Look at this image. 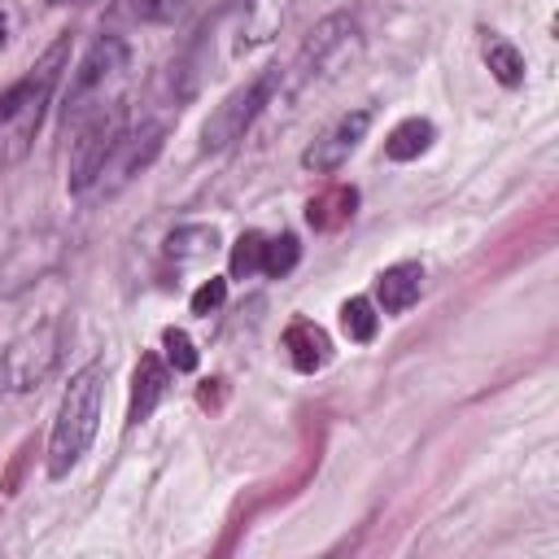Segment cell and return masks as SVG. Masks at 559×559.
<instances>
[{
    "label": "cell",
    "instance_id": "6da1fadb",
    "mask_svg": "<svg viewBox=\"0 0 559 559\" xmlns=\"http://www.w3.org/2000/svg\"><path fill=\"white\" fill-rule=\"evenodd\" d=\"M100 397H105V367L87 362L70 376L57 419H52V437H48V476L61 480L92 445L96 428H100Z\"/></svg>",
    "mask_w": 559,
    "mask_h": 559
},
{
    "label": "cell",
    "instance_id": "7a4b0ae2",
    "mask_svg": "<svg viewBox=\"0 0 559 559\" xmlns=\"http://www.w3.org/2000/svg\"><path fill=\"white\" fill-rule=\"evenodd\" d=\"M358 48H362L358 22H354L349 13H332V17H323V22L306 35V44L297 48L293 66L280 70V87H284L288 96H306L310 87L336 79V74L358 57Z\"/></svg>",
    "mask_w": 559,
    "mask_h": 559
},
{
    "label": "cell",
    "instance_id": "3957f363",
    "mask_svg": "<svg viewBox=\"0 0 559 559\" xmlns=\"http://www.w3.org/2000/svg\"><path fill=\"white\" fill-rule=\"evenodd\" d=\"M66 57H70V35H61V39L35 61V70H31L26 79H17L13 87L0 92V127H9V122L17 127V131H13V157L35 140L39 118H44V105L52 100V87H57V79H61Z\"/></svg>",
    "mask_w": 559,
    "mask_h": 559
},
{
    "label": "cell",
    "instance_id": "277c9868",
    "mask_svg": "<svg viewBox=\"0 0 559 559\" xmlns=\"http://www.w3.org/2000/svg\"><path fill=\"white\" fill-rule=\"evenodd\" d=\"M66 336H70V328H66L61 314H48L44 323H35V328H26L22 336H13V341L4 345V354H0V384H4L9 393H31V389H39V384L57 371V362H61V354H66Z\"/></svg>",
    "mask_w": 559,
    "mask_h": 559
},
{
    "label": "cell",
    "instance_id": "5b68a950",
    "mask_svg": "<svg viewBox=\"0 0 559 559\" xmlns=\"http://www.w3.org/2000/svg\"><path fill=\"white\" fill-rule=\"evenodd\" d=\"M127 61H131L127 39H118V35H96V39H92V48L83 52V61L74 66L70 87H66V127H70V122L79 127L87 114L114 105V100H105V92L122 83Z\"/></svg>",
    "mask_w": 559,
    "mask_h": 559
},
{
    "label": "cell",
    "instance_id": "8992f818",
    "mask_svg": "<svg viewBox=\"0 0 559 559\" xmlns=\"http://www.w3.org/2000/svg\"><path fill=\"white\" fill-rule=\"evenodd\" d=\"M280 92V70H262L258 79H249L245 87H236L201 127V148L205 153H218L236 140H245V131L258 122V114L271 105V96Z\"/></svg>",
    "mask_w": 559,
    "mask_h": 559
},
{
    "label": "cell",
    "instance_id": "52a82bcc",
    "mask_svg": "<svg viewBox=\"0 0 559 559\" xmlns=\"http://www.w3.org/2000/svg\"><path fill=\"white\" fill-rule=\"evenodd\" d=\"M122 131H127V109H122V100H114V105L87 114V118L74 127L70 179H66L74 197L92 192V183H96V175H100V166H105V157L114 153V144H118Z\"/></svg>",
    "mask_w": 559,
    "mask_h": 559
},
{
    "label": "cell",
    "instance_id": "ba28073f",
    "mask_svg": "<svg viewBox=\"0 0 559 559\" xmlns=\"http://www.w3.org/2000/svg\"><path fill=\"white\" fill-rule=\"evenodd\" d=\"M162 135H166V127L153 122V118H144V122H127V131L118 135V144H114V153L105 157V166H100V175H96L92 188L105 192V197H114L118 188H127V183L157 157Z\"/></svg>",
    "mask_w": 559,
    "mask_h": 559
},
{
    "label": "cell",
    "instance_id": "9c48e42d",
    "mask_svg": "<svg viewBox=\"0 0 559 559\" xmlns=\"http://www.w3.org/2000/svg\"><path fill=\"white\" fill-rule=\"evenodd\" d=\"M367 131H371V109H349V114H341V118L301 153V166L314 170V175H336V170L349 162V153L362 144Z\"/></svg>",
    "mask_w": 559,
    "mask_h": 559
},
{
    "label": "cell",
    "instance_id": "30bf717a",
    "mask_svg": "<svg viewBox=\"0 0 559 559\" xmlns=\"http://www.w3.org/2000/svg\"><path fill=\"white\" fill-rule=\"evenodd\" d=\"M166 389H170V367H166V358H157V354H140V362H135V376H131V406H127V428L144 424V419L157 411V402L166 397Z\"/></svg>",
    "mask_w": 559,
    "mask_h": 559
},
{
    "label": "cell",
    "instance_id": "8fae6325",
    "mask_svg": "<svg viewBox=\"0 0 559 559\" xmlns=\"http://www.w3.org/2000/svg\"><path fill=\"white\" fill-rule=\"evenodd\" d=\"M424 293V266L419 262H393L376 275V301L384 314H402L419 301Z\"/></svg>",
    "mask_w": 559,
    "mask_h": 559
},
{
    "label": "cell",
    "instance_id": "7c38bea8",
    "mask_svg": "<svg viewBox=\"0 0 559 559\" xmlns=\"http://www.w3.org/2000/svg\"><path fill=\"white\" fill-rule=\"evenodd\" d=\"M284 349H288V358H293V367H297L301 376L323 371L328 358H332L328 332H323L319 323H310V319H293V323L284 328Z\"/></svg>",
    "mask_w": 559,
    "mask_h": 559
},
{
    "label": "cell",
    "instance_id": "4fadbf2b",
    "mask_svg": "<svg viewBox=\"0 0 559 559\" xmlns=\"http://www.w3.org/2000/svg\"><path fill=\"white\" fill-rule=\"evenodd\" d=\"M354 205H358V188H354V183H332L328 192L310 197L306 223H310L314 231H336V227H345V223L354 218Z\"/></svg>",
    "mask_w": 559,
    "mask_h": 559
},
{
    "label": "cell",
    "instance_id": "5bb4252c",
    "mask_svg": "<svg viewBox=\"0 0 559 559\" xmlns=\"http://www.w3.org/2000/svg\"><path fill=\"white\" fill-rule=\"evenodd\" d=\"M432 135H437V127H432L428 118H402V122L389 131V140H384V157H389V162H415V157L432 144Z\"/></svg>",
    "mask_w": 559,
    "mask_h": 559
},
{
    "label": "cell",
    "instance_id": "9a60e30c",
    "mask_svg": "<svg viewBox=\"0 0 559 559\" xmlns=\"http://www.w3.org/2000/svg\"><path fill=\"white\" fill-rule=\"evenodd\" d=\"M214 249H218V231L205 227V223L175 227V231L166 236V253L179 258V262H197V258H205V253H214Z\"/></svg>",
    "mask_w": 559,
    "mask_h": 559
},
{
    "label": "cell",
    "instance_id": "2e32d148",
    "mask_svg": "<svg viewBox=\"0 0 559 559\" xmlns=\"http://www.w3.org/2000/svg\"><path fill=\"white\" fill-rule=\"evenodd\" d=\"M485 66H489V74L502 83V87H520L524 83V57H520V48L515 44H507V39H485Z\"/></svg>",
    "mask_w": 559,
    "mask_h": 559
},
{
    "label": "cell",
    "instance_id": "e0dca14e",
    "mask_svg": "<svg viewBox=\"0 0 559 559\" xmlns=\"http://www.w3.org/2000/svg\"><path fill=\"white\" fill-rule=\"evenodd\" d=\"M297 258H301V245H297L293 231H280V236H266L262 240V275L284 280L297 266Z\"/></svg>",
    "mask_w": 559,
    "mask_h": 559
},
{
    "label": "cell",
    "instance_id": "ac0fdd59",
    "mask_svg": "<svg viewBox=\"0 0 559 559\" xmlns=\"http://www.w3.org/2000/svg\"><path fill=\"white\" fill-rule=\"evenodd\" d=\"M341 328H345V336H349V341L367 345V341L376 336V328H380L376 301H371V297H349V301L341 306Z\"/></svg>",
    "mask_w": 559,
    "mask_h": 559
},
{
    "label": "cell",
    "instance_id": "d6986e66",
    "mask_svg": "<svg viewBox=\"0 0 559 559\" xmlns=\"http://www.w3.org/2000/svg\"><path fill=\"white\" fill-rule=\"evenodd\" d=\"M262 231H240L231 245V280H249L262 271Z\"/></svg>",
    "mask_w": 559,
    "mask_h": 559
},
{
    "label": "cell",
    "instance_id": "ffe728a7",
    "mask_svg": "<svg viewBox=\"0 0 559 559\" xmlns=\"http://www.w3.org/2000/svg\"><path fill=\"white\" fill-rule=\"evenodd\" d=\"M162 349H166V367H175V371H197V362H201V354H197V345L188 341L183 328H166Z\"/></svg>",
    "mask_w": 559,
    "mask_h": 559
},
{
    "label": "cell",
    "instance_id": "44dd1931",
    "mask_svg": "<svg viewBox=\"0 0 559 559\" xmlns=\"http://www.w3.org/2000/svg\"><path fill=\"white\" fill-rule=\"evenodd\" d=\"M223 301H227V280L210 275V280H205V284L192 293V301H188V306H192V314H214Z\"/></svg>",
    "mask_w": 559,
    "mask_h": 559
},
{
    "label": "cell",
    "instance_id": "7402d4cb",
    "mask_svg": "<svg viewBox=\"0 0 559 559\" xmlns=\"http://www.w3.org/2000/svg\"><path fill=\"white\" fill-rule=\"evenodd\" d=\"M210 0H157L153 4V13H148V22H183V17H192L197 9H205Z\"/></svg>",
    "mask_w": 559,
    "mask_h": 559
},
{
    "label": "cell",
    "instance_id": "603a6c76",
    "mask_svg": "<svg viewBox=\"0 0 559 559\" xmlns=\"http://www.w3.org/2000/svg\"><path fill=\"white\" fill-rule=\"evenodd\" d=\"M31 450H35V441H22V450L13 454V463H9V472H4V480H0V493H13V489H17V476H22Z\"/></svg>",
    "mask_w": 559,
    "mask_h": 559
},
{
    "label": "cell",
    "instance_id": "cb8c5ba5",
    "mask_svg": "<svg viewBox=\"0 0 559 559\" xmlns=\"http://www.w3.org/2000/svg\"><path fill=\"white\" fill-rule=\"evenodd\" d=\"M153 4H157V0H118V9H122V13H131V17H140V22H148Z\"/></svg>",
    "mask_w": 559,
    "mask_h": 559
},
{
    "label": "cell",
    "instance_id": "d4e9b609",
    "mask_svg": "<svg viewBox=\"0 0 559 559\" xmlns=\"http://www.w3.org/2000/svg\"><path fill=\"white\" fill-rule=\"evenodd\" d=\"M4 39H9V22H4V9H0V48H4Z\"/></svg>",
    "mask_w": 559,
    "mask_h": 559
},
{
    "label": "cell",
    "instance_id": "484cf974",
    "mask_svg": "<svg viewBox=\"0 0 559 559\" xmlns=\"http://www.w3.org/2000/svg\"><path fill=\"white\" fill-rule=\"evenodd\" d=\"M52 4H87V0H52Z\"/></svg>",
    "mask_w": 559,
    "mask_h": 559
}]
</instances>
